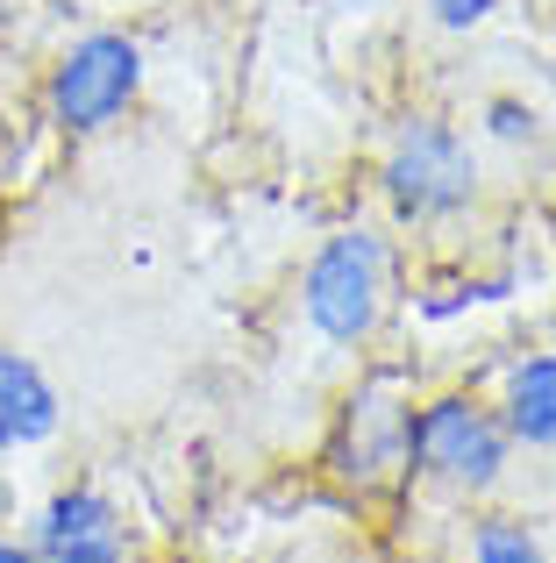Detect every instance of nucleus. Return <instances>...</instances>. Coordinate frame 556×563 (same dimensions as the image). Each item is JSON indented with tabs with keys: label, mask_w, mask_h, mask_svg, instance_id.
<instances>
[{
	"label": "nucleus",
	"mask_w": 556,
	"mask_h": 563,
	"mask_svg": "<svg viewBox=\"0 0 556 563\" xmlns=\"http://www.w3.org/2000/svg\"><path fill=\"white\" fill-rule=\"evenodd\" d=\"M507 450H514V435H507L500 407H478L464 393L407 407V464L449 493H492L507 478Z\"/></svg>",
	"instance_id": "1"
},
{
	"label": "nucleus",
	"mask_w": 556,
	"mask_h": 563,
	"mask_svg": "<svg viewBox=\"0 0 556 563\" xmlns=\"http://www.w3.org/2000/svg\"><path fill=\"white\" fill-rule=\"evenodd\" d=\"M300 307L329 343H364L378 329V307H386V243L371 229H343L314 250L307 264Z\"/></svg>",
	"instance_id": "2"
},
{
	"label": "nucleus",
	"mask_w": 556,
	"mask_h": 563,
	"mask_svg": "<svg viewBox=\"0 0 556 563\" xmlns=\"http://www.w3.org/2000/svg\"><path fill=\"white\" fill-rule=\"evenodd\" d=\"M386 192L400 214H457L478 192V157L449 122H407L386 157Z\"/></svg>",
	"instance_id": "3"
},
{
	"label": "nucleus",
	"mask_w": 556,
	"mask_h": 563,
	"mask_svg": "<svg viewBox=\"0 0 556 563\" xmlns=\"http://www.w3.org/2000/svg\"><path fill=\"white\" fill-rule=\"evenodd\" d=\"M136 79H143V57H136V43H129V36H86V43H71V51L57 57V71H51V114H57V129H71V136L108 129L114 114L129 108Z\"/></svg>",
	"instance_id": "4"
},
{
	"label": "nucleus",
	"mask_w": 556,
	"mask_h": 563,
	"mask_svg": "<svg viewBox=\"0 0 556 563\" xmlns=\"http://www.w3.org/2000/svg\"><path fill=\"white\" fill-rule=\"evenodd\" d=\"M36 563H129V528L114 514V499L100 493H57L36 514V536H29Z\"/></svg>",
	"instance_id": "5"
},
{
	"label": "nucleus",
	"mask_w": 556,
	"mask_h": 563,
	"mask_svg": "<svg viewBox=\"0 0 556 563\" xmlns=\"http://www.w3.org/2000/svg\"><path fill=\"white\" fill-rule=\"evenodd\" d=\"M329 464L343 471L349 485H386L392 471L407 464V407L392 399V385H371V393L349 399Z\"/></svg>",
	"instance_id": "6"
},
{
	"label": "nucleus",
	"mask_w": 556,
	"mask_h": 563,
	"mask_svg": "<svg viewBox=\"0 0 556 563\" xmlns=\"http://www.w3.org/2000/svg\"><path fill=\"white\" fill-rule=\"evenodd\" d=\"M57 413L65 407H57V385L43 378V364L22 357V350H0V456L51 442Z\"/></svg>",
	"instance_id": "7"
},
{
	"label": "nucleus",
	"mask_w": 556,
	"mask_h": 563,
	"mask_svg": "<svg viewBox=\"0 0 556 563\" xmlns=\"http://www.w3.org/2000/svg\"><path fill=\"white\" fill-rule=\"evenodd\" d=\"M500 421H507V435L529 442V450H556V357L514 364L507 399H500Z\"/></svg>",
	"instance_id": "8"
},
{
	"label": "nucleus",
	"mask_w": 556,
	"mask_h": 563,
	"mask_svg": "<svg viewBox=\"0 0 556 563\" xmlns=\"http://www.w3.org/2000/svg\"><path fill=\"white\" fill-rule=\"evenodd\" d=\"M471 563H549V550H543V536H535L529 521L486 514V521L471 528Z\"/></svg>",
	"instance_id": "9"
},
{
	"label": "nucleus",
	"mask_w": 556,
	"mask_h": 563,
	"mask_svg": "<svg viewBox=\"0 0 556 563\" xmlns=\"http://www.w3.org/2000/svg\"><path fill=\"white\" fill-rule=\"evenodd\" d=\"M429 8L443 14L449 29H471V22H486V14H492V0H429Z\"/></svg>",
	"instance_id": "10"
},
{
	"label": "nucleus",
	"mask_w": 556,
	"mask_h": 563,
	"mask_svg": "<svg viewBox=\"0 0 556 563\" xmlns=\"http://www.w3.org/2000/svg\"><path fill=\"white\" fill-rule=\"evenodd\" d=\"M0 563H36V550H29V542H14V536H0Z\"/></svg>",
	"instance_id": "11"
}]
</instances>
